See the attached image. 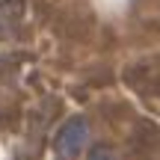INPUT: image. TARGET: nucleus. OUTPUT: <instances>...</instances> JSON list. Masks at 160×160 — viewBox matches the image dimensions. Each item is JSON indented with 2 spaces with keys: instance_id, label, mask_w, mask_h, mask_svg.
I'll list each match as a JSON object with an SVG mask.
<instances>
[{
  "instance_id": "f257e3e1",
  "label": "nucleus",
  "mask_w": 160,
  "mask_h": 160,
  "mask_svg": "<svg viewBox=\"0 0 160 160\" xmlns=\"http://www.w3.org/2000/svg\"><path fill=\"white\" fill-rule=\"evenodd\" d=\"M86 137H89V122L83 116H71L62 128H59L57 139H53V148L62 160H74L86 145Z\"/></svg>"
},
{
  "instance_id": "f03ea898",
  "label": "nucleus",
  "mask_w": 160,
  "mask_h": 160,
  "mask_svg": "<svg viewBox=\"0 0 160 160\" xmlns=\"http://www.w3.org/2000/svg\"><path fill=\"white\" fill-rule=\"evenodd\" d=\"M24 9H27L24 0H3L0 3V39H9V36H15L21 30Z\"/></svg>"
},
{
  "instance_id": "7ed1b4c3",
  "label": "nucleus",
  "mask_w": 160,
  "mask_h": 160,
  "mask_svg": "<svg viewBox=\"0 0 160 160\" xmlns=\"http://www.w3.org/2000/svg\"><path fill=\"white\" fill-rule=\"evenodd\" d=\"M86 160H113V151L107 148V145H95V148L89 151V157Z\"/></svg>"
},
{
  "instance_id": "20e7f679",
  "label": "nucleus",
  "mask_w": 160,
  "mask_h": 160,
  "mask_svg": "<svg viewBox=\"0 0 160 160\" xmlns=\"http://www.w3.org/2000/svg\"><path fill=\"white\" fill-rule=\"evenodd\" d=\"M0 3H3V0H0Z\"/></svg>"
}]
</instances>
